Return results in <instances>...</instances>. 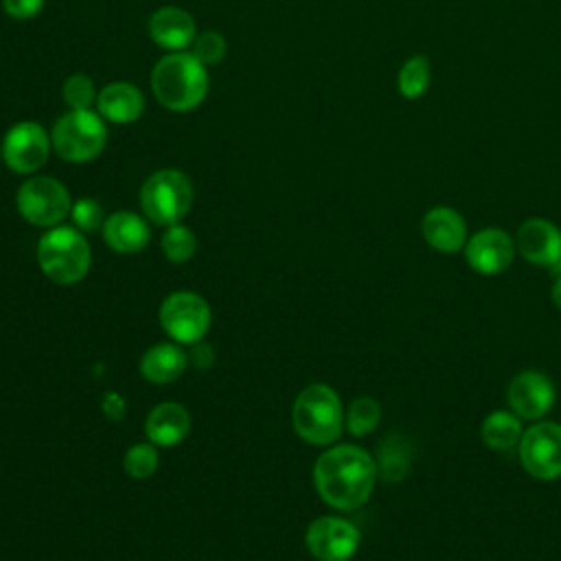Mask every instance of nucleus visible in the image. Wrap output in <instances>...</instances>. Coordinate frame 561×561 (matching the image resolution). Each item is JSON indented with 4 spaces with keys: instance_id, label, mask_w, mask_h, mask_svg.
<instances>
[{
    "instance_id": "obj_1",
    "label": "nucleus",
    "mask_w": 561,
    "mask_h": 561,
    "mask_svg": "<svg viewBox=\"0 0 561 561\" xmlns=\"http://www.w3.org/2000/svg\"><path fill=\"white\" fill-rule=\"evenodd\" d=\"M377 480L373 456L357 445H335L320 454L313 467V484L318 495L337 511L362 506Z\"/></svg>"
},
{
    "instance_id": "obj_2",
    "label": "nucleus",
    "mask_w": 561,
    "mask_h": 561,
    "mask_svg": "<svg viewBox=\"0 0 561 561\" xmlns=\"http://www.w3.org/2000/svg\"><path fill=\"white\" fill-rule=\"evenodd\" d=\"M206 66L186 50L167 53L151 70V92L171 112H191L208 94Z\"/></svg>"
},
{
    "instance_id": "obj_3",
    "label": "nucleus",
    "mask_w": 561,
    "mask_h": 561,
    "mask_svg": "<svg viewBox=\"0 0 561 561\" xmlns=\"http://www.w3.org/2000/svg\"><path fill=\"white\" fill-rule=\"evenodd\" d=\"M291 423L302 440L311 445H331L337 440L344 423L337 392L324 383L307 386L294 401Z\"/></svg>"
},
{
    "instance_id": "obj_4",
    "label": "nucleus",
    "mask_w": 561,
    "mask_h": 561,
    "mask_svg": "<svg viewBox=\"0 0 561 561\" xmlns=\"http://www.w3.org/2000/svg\"><path fill=\"white\" fill-rule=\"evenodd\" d=\"M55 153L72 164H83L101 156L107 142V123L94 110H68L50 129Z\"/></svg>"
},
{
    "instance_id": "obj_5",
    "label": "nucleus",
    "mask_w": 561,
    "mask_h": 561,
    "mask_svg": "<svg viewBox=\"0 0 561 561\" xmlns=\"http://www.w3.org/2000/svg\"><path fill=\"white\" fill-rule=\"evenodd\" d=\"M39 270L55 283L72 285L90 270V245L72 226H55L37 243Z\"/></svg>"
},
{
    "instance_id": "obj_6",
    "label": "nucleus",
    "mask_w": 561,
    "mask_h": 561,
    "mask_svg": "<svg viewBox=\"0 0 561 561\" xmlns=\"http://www.w3.org/2000/svg\"><path fill=\"white\" fill-rule=\"evenodd\" d=\"M193 184L178 169H158L140 186V208L158 226H173L191 210Z\"/></svg>"
},
{
    "instance_id": "obj_7",
    "label": "nucleus",
    "mask_w": 561,
    "mask_h": 561,
    "mask_svg": "<svg viewBox=\"0 0 561 561\" xmlns=\"http://www.w3.org/2000/svg\"><path fill=\"white\" fill-rule=\"evenodd\" d=\"M18 213L33 226L55 228L70 215L72 202L68 188L50 175H31L15 195Z\"/></svg>"
},
{
    "instance_id": "obj_8",
    "label": "nucleus",
    "mask_w": 561,
    "mask_h": 561,
    "mask_svg": "<svg viewBox=\"0 0 561 561\" xmlns=\"http://www.w3.org/2000/svg\"><path fill=\"white\" fill-rule=\"evenodd\" d=\"M53 149L50 134L37 121H20L2 138V160L20 175L37 173Z\"/></svg>"
},
{
    "instance_id": "obj_9",
    "label": "nucleus",
    "mask_w": 561,
    "mask_h": 561,
    "mask_svg": "<svg viewBox=\"0 0 561 561\" xmlns=\"http://www.w3.org/2000/svg\"><path fill=\"white\" fill-rule=\"evenodd\" d=\"M522 467L537 480L561 476V425L541 421L530 425L517 445Z\"/></svg>"
},
{
    "instance_id": "obj_10",
    "label": "nucleus",
    "mask_w": 561,
    "mask_h": 561,
    "mask_svg": "<svg viewBox=\"0 0 561 561\" xmlns=\"http://www.w3.org/2000/svg\"><path fill=\"white\" fill-rule=\"evenodd\" d=\"M160 324L175 342L195 344L210 327V307L193 291H175L162 300Z\"/></svg>"
},
{
    "instance_id": "obj_11",
    "label": "nucleus",
    "mask_w": 561,
    "mask_h": 561,
    "mask_svg": "<svg viewBox=\"0 0 561 561\" xmlns=\"http://www.w3.org/2000/svg\"><path fill=\"white\" fill-rule=\"evenodd\" d=\"M305 541L318 561H348L357 552L362 535L348 519L324 515L309 524Z\"/></svg>"
},
{
    "instance_id": "obj_12",
    "label": "nucleus",
    "mask_w": 561,
    "mask_h": 561,
    "mask_svg": "<svg viewBox=\"0 0 561 561\" xmlns=\"http://www.w3.org/2000/svg\"><path fill=\"white\" fill-rule=\"evenodd\" d=\"M557 392L548 375L539 370L517 373L506 390L508 408L524 421H539L554 405Z\"/></svg>"
},
{
    "instance_id": "obj_13",
    "label": "nucleus",
    "mask_w": 561,
    "mask_h": 561,
    "mask_svg": "<svg viewBox=\"0 0 561 561\" xmlns=\"http://www.w3.org/2000/svg\"><path fill=\"white\" fill-rule=\"evenodd\" d=\"M515 239L502 228H482L465 243L469 267L482 276L502 274L515 259Z\"/></svg>"
},
{
    "instance_id": "obj_14",
    "label": "nucleus",
    "mask_w": 561,
    "mask_h": 561,
    "mask_svg": "<svg viewBox=\"0 0 561 561\" xmlns=\"http://www.w3.org/2000/svg\"><path fill=\"white\" fill-rule=\"evenodd\" d=\"M515 248L533 265L554 267L561 261V230L550 219L530 217L517 228Z\"/></svg>"
},
{
    "instance_id": "obj_15",
    "label": "nucleus",
    "mask_w": 561,
    "mask_h": 561,
    "mask_svg": "<svg viewBox=\"0 0 561 561\" xmlns=\"http://www.w3.org/2000/svg\"><path fill=\"white\" fill-rule=\"evenodd\" d=\"M421 234L430 248L454 254L465 250L467 243V224L465 217L451 206H434L421 219Z\"/></svg>"
},
{
    "instance_id": "obj_16",
    "label": "nucleus",
    "mask_w": 561,
    "mask_h": 561,
    "mask_svg": "<svg viewBox=\"0 0 561 561\" xmlns=\"http://www.w3.org/2000/svg\"><path fill=\"white\" fill-rule=\"evenodd\" d=\"M149 37L164 50H186L195 37L197 26L188 11L180 7H162L149 18Z\"/></svg>"
},
{
    "instance_id": "obj_17",
    "label": "nucleus",
    "mask_w": 561,
    "mask_h": 561,
    "mask_svg": "<svg viewBox=\"0 0 561 561\" xmlns=\"http://www.w3.org/2000/svg\"><path fill=\"white\" fill-rule=\"evenodd\" d=\"M96 112L105 123L129 125L145 112V94L129 81H112L96 94Z\"/></svg>"
},
{
    "instance_id": "obj_18",
    "label": "nucleus",
    "mask_w": 561,
    "mask_h": 561,
    "mask_svg": "<svg viewBox=\"0 0 561 561\" xmlns=\"http://www.w3.org/2000/svg\"><path fill=\"white\" fill-rule=\"evenodd\" d=\"M103 239L114 252L134 254L149 243L151 232H149V224L140 215L131 210H118L105 217Z\"/></svg>"
},
{
    "instance_id": "obj_19",
    "label": "nucleus",
    "mask_w": 561,
    "mask_h": 561,
    "mask_svg": "<svg viewBox=\"0 0 561 561\" xmlns=\"http://www.w3.org/2000/svg\"><path fill=\"white\" fill-rule=\"evenodd\" d=\"M188 427H191V419L186 408L173 401H164L156 405L145 421L147 438L160 447L178 445L188 434Z\"/></svg>"
},
{
    "instance_id": "obj_20",
    "label": "nucleus",
    "mask_w": 561,
    "mask_h": 561,
    "mask_svg": "<svg viewBox=\"0 0 561 561\" xmlns=\"http://www.w3.org/2000/svg\"><path fill=\"white\" fill-rule=\"evenodd\" d=\"M186 355L178 344H156L140 359V373L147 381L171 383L186 368Z\"/></svg>"
},
{
    "instance_id": "obj_21",
    "label": "nucleus",
    "mask_w": 561,
    "mask_h": 561,
    "mask_svg": "<svg viewBox=\"0 0 561 561\" xmlns=\"http://www.w3.org/2000/svg\"><path fill=\"white\" fill-rule=\"evenodd\" d=\"M480 434L484 445L495 451L513 449L519 445V438L524 434L522 419L513 410H495L482 421Z\"/></svg>"
},
{
    "instance_id": "obj_22",
    "label": "nucleus",
    "mask_w": 561,
    "mask_h": 561,
    "mask_svg": "<svg viewBox=\"0 0 561 561\" xmlns=\"http://www.w3.org/2000/svg\"><path fill=\"white\" fill-rule=\"evenodd\" d=\"M412 462V449L401 436H388L377 456V476H381L386 482H401L403 476L408 473Z\"/></svg>"
},
{
    "instance_id": "obj_23",
    "label": "nucleus",
    "mask_w": 561,
    "mask_h": 561,
    "mask_svg": "<svg viewBox=\"0 0 561 561\" xmlns=\"http://www.w3.org/2000/svg\"><path fill=\"white\" fill-rule=\"evenodd\" d=\"M430 83H432V66L425 55L416 53L401 64L397 72V90L403 99L408 101L421 99L427 92Z\"/></svg>"
},
{
    "instance_id": "obj_24",
    "label": "nucleus",
    "mask_w": 561,
    "mask_h": 561,
    "mask_svg": "<svg viewBox=\"0 0 561 561\" xmlns=\"http://www.w3.org/2000/svg\"><path fill=\"white\" fill-rule=\"evenodd\" d=\"M381 421V405L373 397H357L346 410V427L353 436L370 434Z\"/></svg>"
},
{
    "instance_id": "obj_25",
    "label": "nucleus",
    "mask_w": 561,
    "mask_h": 561,
    "mask_svg": "<svg viewBox=\"0 0 561 561\" xmlns=\"http://www.w3.org/2000/svg\"><path fill=\"white\" fill-rule=\"evenodd\" d=\"M160 245H162V252L169 261L184 263L195 254L197 239H195L191 228H186L182 224H173V226H167Z\"/></svg>"
},
{
    "instance_id": "obj_26",
    "label": "nucleus",
    "mask_w": 561,
    "mask_h": 561,
    "mask_svg": "<svg viewBox=\"0 0 561 561\" xmlns=\"http://www.w3.org/2000/svg\"><path fill=\"white\" fill-rule=\"evenodd\" d=\"M96 94L99 92L94 88V81L81 72L70 75L61 88V96L68 110H92V105L96 103Z\"/></svg>"
},
{
    "instance_id": "obj_27",
    "label": "nucleus",
    "mask_w": 561,
    "mask_h": 561,
    "mask_svg": "<svg viewBox=\"0 0 561 561\" xmlns=\"http://www.w3.org/2000/svg\"><path fill=\"white\" fill-rule=\"evenodd\" d=\"M158 467V451L153 447V443H138L134 447L127 449L125 454V471L136 478V480H145L149 478Z\"/></svg>"
},
{
    "instance_id": "obj_28",
    "label": "nucleus",
    "mask_w": 561,
    "mask_h": 561,
    "mask_svg": "<svg viewBox=\"0 0 561 561\" xmlns=\"http://www.w3.org/2000/svg\"><path fill=\"white\" fill-rule=\"evenodd\" d=\"M191 53L204 64V66H213L217 61L224 59L226 55V39L221 33L217 31H204L195 37V42L191 44Z\"/></svg>"
},
{
    "instance_id": "obj_29",
    "label": "nucleus",
    "mask_w": 561,
    "mask_h": 561,
    "mask_svg": "<svg viewBox=\"0 0 561 561\" xmlns=\"http://www.w3.org/2000/svg\"><path fill=\"white\" fill-rule=\"evenodd\" d=\"M70 217H72L75 226L83 232H94L96 228H103V221H105L101 204L92 197L77 199L70 208Z\"/></svg>"
},
{
    "instance_id": "obj_30",
    "label": "nucleus",
    "mask_w": 561,
    "mask_h": 561,
    "mask_svg": "<svg viewBox=\"0 0 561 561\" xmlns=\"http://www.w3.org/2000/svg\"><path fill=\"white\" fill-rule=\"evenodd\" d=\"M2 2V11L13 18V20H31L35 18L42 9L46 0H0Z\"/></svg>"
},
{
    "instance_id": "obj_31",
    "label": "nucleus",
    "mask_w": 561,
    "mask_h": 561,
    "mask_svg": "<svg viewBox=\"0 0 561 561\" xmlns=\"http://www.w3.org/2000/svg\"><path fill=\"white\" fill-rule=\"evenodd\" d=\"M191 359H193V364L195 366H199V368H206L210 362H213V348L206 344V342H195L193 344V351H191V355H188Z\"/></svg>"
},
{
    "instance_id": "obj_32",
    "label": "nucleus",
    "mask_w": 561,
    "mask_h": 561,
    "mask_svg": "<svg viewBox=\"0 0 561 561\" xmlns=\"http://www.w3.org/2000/svg\"><path fill=\"white\" fill-rule=\"evenodd\" d=\"M103 410H105V414L110 416V419H123V414H125V403H123V399L116 394V392H107L105 394V401H103Z\"/></svg>"
},
{
    "instance_id": "obj_33",
    "label": "nucleus",
    "mask_w": 561,
    "mask_h": 561,
    "mask_svg": "<svg viewBox=\"0 0 561 561\" xmlns=\"http://www.w3.org/2000/svg\"><path fill=\"white\" fill-rule=\"evenodd\" d=\"M552 302L557 309H561V272L557 274L554 285H552Z\"/></svg>"
},
{
    "instance_id": "obj_34",
    "label": "nucleus",
    "mask_w": 561,
    "mask_h": 561,
    "mask_svg": "<svg viewBox=\"0 0 561 561\" xmlns=\"http://www.w3.org/2000/svg\"><path fill=\"white\" fill-rule=\"evenodd\" d=\"M0 160H2V142H0Z\"/></svg>"
}]
</instances>
